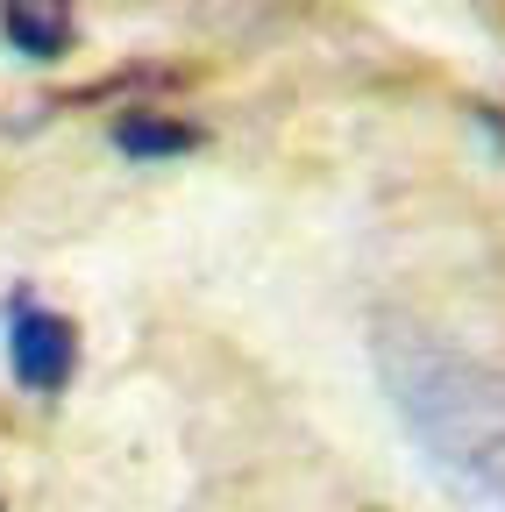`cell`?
Masks as SVG:
<instances>
[{"label": "cell", "mask_w": 505, "mask_h": 512, "mask_svg": "<svg viewBox=\"0 0 505 512\" xmlns=\"http://www.w3.org/2000/svg\"><path fill=\"white\" fill-rule=\"evenodd\" d=\"M114 143L129 150V157H178V150H193V128H171L157 114H121Z\"/></svg>", "instance_id": "277c9868"}, {"label": "cell", "mask_w": 505, "mask_h": 512, "mask_svg": "<svg viewBox=\"0 0 505 512\" xmlns=\"http://www.w3.org/2000/svg\"><path fill=\"white\" fill-rule=\"evenodd\" d=\"M370 363L420 463L470 505L505 512V363L470 356L420 320H377Z\"/></svg>", "instance_id": "6da1fadb"}, {"label": "cell", "mask_w": 505, "mask_h": 512, "mask_svg": "<svg viewBox=\"0 0 505 512\" xmlns=\"http://www.w3.org/2000/svg\"><path fill=\"white\" fill-rule=\"evenodd\" d=\"M0 342H8L15 384L36 392V399H57L79 377V328H72V313H57L36 292H15L8 299V313H0Z\"/></svg>", "instance_id": "7a4b0ae2"}, {"label": "cell", "mask_w": 505, "mask_h": 512, "mask_svg": "<svg viewBox=\"0 0 505 512\" xmlns=\"http://www.w3.org/2000/svg\"><path fill=\"white\" fill-rule=\"evenodd\" d=\"M0 29L22 57H65L72 36H79V8L72 0H0Z\"/></svg>", "instance_id": "3957f363"}]
</instances>
